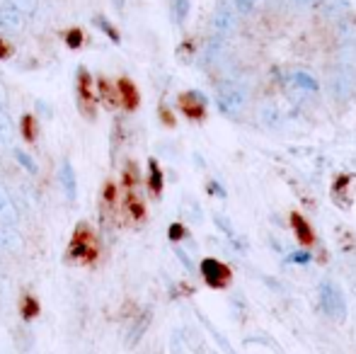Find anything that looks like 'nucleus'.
<instances>
[{
    "label": "nucleus",
    "instance_id": "obj_23",
    "mask_svg": "<svg viewBox=\"0 0 356 354\" xmlns=\"http://www.w3.org/2000/svg\"><path fill=\"white\" fill-rule=\"evenodd\" d=\"M257 3H259V0H235V8H238V13L250 15L254 8H257Z\"/></svg>",
    "mask_w": 356,
    "mask_h": 354
},
{
    "label": "nucleus",
    "instance_id": "obj_27",
    "mask_svg": "<svg viewBox=\"0 0 356 354\" xmlns=\"http://www.w3.org/2000/svg\"><path fill=\"white\" fill-rule=\"evenodd\" d=\"M160 119H163L165 127H175V117H172V112H170L168 107H160Z\"/></svg>",
    "mask_w": 356,
    "mask_h": 354
},
{
    "label": "nucleus",
    "instance_id": "obj_10",
    "mask_svg": "<svg viewBox=\"0 0 356 354\" xmlns=\"http://www.w3.org/2000/svg\"><path fill=\"white\" fill-rule=\"evenodd\" d=\"M291 226H293V231H296V238H298L303 246H313L315 243V236H313V228L308 226V221H305L300 214H291Z\"/></svg>",
    "mask_w": 356,
    "mask_h": 354
},
{
    "label": "nucleus",
    "instance_id": "obj_1",
    "mask_svg": "<svg viewBox=\"0 0 356 354\" xmlns=\"http://www.w3.org/2000/svg\"><path fill=\"white\" fill-rule=\"evenodd\" d=\"M66 257L71 262H80V265H95L99 260V241L90 223L80 221L75 226L71 243H68Z\"/></svg>",
    "mask_w": 356,
    "mask_h": 354
},
{
    "label": "nucleus",
    "instance_id": "obj_22",
    "mask_svg": "<svg viewBox=\"0 0 356 354\" xmlns=\"http://www.w3.org/2000/svg\"><path fill=\"white\" fill-rule=\"evenodd\" d=\"M187 236V228L182 226V223H172V226L168 228V238L172 243H177V241H182V238Z\"/></svg>",
    "mask_w": 356,
    "mask_h": 354
},
{
    "label": "nucleus",
    "instance_id": "obj_26",
    "mask_svg": "<svg viewBox=\"0 0 356 354\" xmlns=\"http://www.w3.org/2000/svg\"><path fill=\"white\" fill-rule=\"evenodd\" d=\"M10 56H13V44H10L8 39L0 37V58L5 61V58H10Z\"/></svg>",
    "mask_w": 356,
    "mask_h": 354
},
{
    "label": "nucleus",
    "instance_id": "obj_20",
    "mask_svg": "<svg viewBox=\"0 0 356 354\" xmlns=\"http://www.w3.org/2000/svg\"><path fill=\"white\" fill-rule=\"evenodd\" d=\"M296 83H298L303 90H308V92H318V81H315L313 76H308V73H296Z\"/></svg>",
    "mask_w": 356,
    "mask_h": 354
},
{
    "label": "nucleus",
    "instance_id": "obj_15",
    "mask_svg": "<svg viewBox=\"0 0 356 354\" xmlns=\"http://www.w3.org/2000/svg\"><path fill=\"white\" fill-rule=\"evenodd\" d=\"M61 179H63V187H66L68 199H75V170H73L71 163H63Z\"/></svg>",
    "mask_w": 356,
    "mask_h": 354
},
{
    "label": "nucleus",
    "instance_id": "obj_28",
    "mask_svg": "<svg viewBox=\"0 0 356 354\" xmlns=\"http://www.w3.org/2000/svg\"><path fill=\"white\" fill-rule=\"evenodd\" d=\"M296 3H303V5H308V3H315V0H296Z\"/></svg>",
    "mask_w": 356,
    "mask_h": 354
},
{
    "label": "nucleus",
    "instance_id": "obj_8",
    "mask_svg": "<svg viewBox=\"0 0 356 354\" xmlns=\"http://www.w3.org/2000/svg\"><path fill=\"white\" fill-rule=\"evenodd\" d=\"M97 102H102L107 109H117L119 107V95H117V86L107 81V78H99L97 81Z\"/></svg>",
    "mask_w": 356,
    "mask_h": 354
},
{
    "label": "nucleus",
    "instance_id": "obj_3",
    "mask_svg": "<svg viewBox=\"0 0 356 354\" xmlns=\"http://www.w3.org/2000/svg\"><path fill=\"white\" fill-rule=\"evenodd\" d=\"M320 308H323L325 316L334 318V321H344V316H347L344 296L332 282H325L323 287H320Z\"/></svg>",
    "mask_w": 356,
    "mask_h": 354
},
{
    "label": "nucleus",
    "instance_id": "obj_21",
    "mask_svg": "<svg viewBox=\"0 0 356 354\" xmlns=\"http://www.w3.org/2000/svg\"><path fill=\"white\" fill-rule=\"evenodd\" d=\"M233 24H235V19H233V13H230V10L218 13V17H216V27H218V29H230Z\"/></svg>",
    "mask_w": 356,
    "mask_h": 354
},
{
    "label": "nucleus",
    "instance_id": "obj_17",
    "mask_svg": "<svg viewBox=\"0 0 356 354\" xmlns=\"http://www.w3.org/2000/svg\"><path fill=\"white\" fill-rule=\"evenodd\" d=\"M122 184H124V189H136L138 187V168H136V163H127V168H124V175H122Z\"/></svg>",
    "mask_w": 356,
    "mask_h": 354
},
{
    "label": "nucleus",
    "instance_id": "obj_6",
    "mask_svg": "<svg viewBox=\"0 0 356 354\" xmlns=\"http://www.w3.org/2000/svg\"><path fill=\"white\" fill-rule=\"evenodd\" d=\"M117 95H119V104H122L127 112H136L138 104H141V95H138V88L134 81H129V78H119L117 83Z\"/></svg>",
    "mask_w": 356,
    "mask_h": 354
},
{
    "label": "nucleus",
    "instance_id": "obj_11",
    "mask_svg": "<svg viewBox=\"0 0 356 354\" xmlns=\"http://www.w3.org/2000/svg\"><path fill=\"white\" fill-rule=\"evenodd\" d=\"M163 184H165L163 170H160L158 161H155V158H150V161H148V189H150V194H153L155 199L163 194Z\"/></svg>",
    "mask_w": 356,
    "mask_h": 354
},
{
    "label": "nucleus",
    "instance_id": "obj_9",
    "mask_svg": "<svg viewBox=\"0 0 356 354\" xmlns=\"http://www.w3.org/2000/svg\"><path fill=\"white\" fill-rule=\"evenodd\" d=\"M124 209H127V214L134 218V221H143V218H145V204H143V199L138 197L136 189H127V197H124Z\"/></svg>",
    "mask_w": 356,
    "mask_h": 354
},
{
    "label": "nucleus",
    "instance_id": "obj_29",
    "mask_svg": "<svg viewBox=\"0 0 356 354\" xmlns=\"http://www.w3.org/2000/svg\"><path fill=\"white\" fill-rule=\"evenodd\" d=\"M117 5H119V8H122V5H124V0H117Z\"/></svg>",
    "mask_w": 356,
    "mask_h": 354
},
{
    "label": "nucleus",
    "instance_id": "obj_16",
    "mask_svg": "<svg viewBox=\"0 0 356 354\" xmlns=\"http://www.w3.org/2000/svg\"><path fill=\"white\" fill-rule=\"evenodd\" d=\"M92 22H95V24H97V27H99V29H102V32H104V34H107V37H109V39H112V42H114V44H119V42H122V34H119V29H117V27H114V24H112V22H109V19H107V17H102V15H99V17H95V19H92Z\"/></svg>",
    "mask_w": 356,
    "mask_h": 354
},
{
    "label": "nucleus",
    "instance_id": "obj_5",
    "mask_svg": "<svg viewBox=\"0 0 356 354\" xmlns=\"http://www.w3.org/2000/svg\"><path fill=\"white\" fill-rule=\"evenodd\" d=\"M202 277L204 282L209 284L211 289H225L230 284V269L223 265L220 260H216V257H207V260H202Z\"/></svg>",
    "mask_w": 356,
    "mask_h": 354
},
{
    "label": "nucleus",
    "instance_id": "obj_25",
    "mask_svg": "<svg viewBox=\"0 0 356 354\" xmlns=\"http://www.w3.org/2000/svg\"><path fill=\"white\" fill-rule=\"evenodd\" d=\"M17 161H19V163H22V166H24V168H27V170H29V172H37V166H34V163H32V158H29V156H27V153L17 151Z\"/></svg>",
    "mask_w": 356,
    "mask_h": 354
},
{
    "label": "nucleus",
    "instance_id": "obj_18",
    "mask_svg": "<svg viewBox=\"0 0 356 354\" xmlns=\"http://www.w3.org/2000/svg\"><path fill=\"white\" fill-rule=\"evenodd\" d=\"M63 42H66V47L71 49V51H75V49H80V47H83V42H85L83 29H78V27L68 29V32L63 34Z\"/></svg>",
    "mask_w": 356,
    "mask_h": 354
},
{
    "label": "nucleus",
    "instance_id": "obj_14",
    "mask_svg": "<svg viewBox=\"0 0 356 354\" xmlns=\"http://www.w3.org/2000/svg\"><path fill=\"white\" fill-rule=\"evenodd\" d=\"M117 202H119V189L114 182H107L102 189V207L107 209V211H114L117 209Z\"/></svg>",
    "mask_w": 356,
    "mask_h": 354
},
{
    "label": "nucleus",
    "instance_id": "obj_12",
    "mask_svg": "<svg viewBox=\"0 0 356 354\" xmlns=\"http://www.w3.org/2000/svg\"><path fill=\"white\" fill-rule=\"evenodd\" d=\"M19 134L27 143H34L39 136V124H37V117L34 114H22L19 119Z\"/></svg>",
    "mask_w": 356,
    "mask_h": 354
},
{
    "label": "nucleus",
    "instance_id": "obj_19",
    "mask_svg": "<svg viewBox=\"0 0 356 354\" xmlns=\"http://www.w3.org/2000/svg\"><path fill=\"white\" fill-rule=\"evenodd\" d=\"M172 13L175 22H184L189 15V0H172Z\"/></svg>",
    "mask_w": 356,
    "mask_h": 354
},
{
    "label": "nucleus",
    "instance_id": "obj_13",
    "mask_svg": "<svg viewBox=\"0 0 356 354\" xmlns=\"http://www.w3.org/2000/svg\"><path fill=\"white\" fill-rule=\"evenodd\" d=\"M39 313H42V303H39L32 293L19 298V316H22V321H34Z\"/></svg>",
    "mask_w": 356,
    "mask_h": 354
},
{
    "label": "nucleus",
    "instance_id": "obj_4",
    "mask_svg": "<svg viewBox=\"0 0 356 354\" xmlns=\"http://www.w3.org/2000/svg\"><path fill=\"white\" fill-rule=\"evenodd\" d=\"M179 112L184 114L187 119H194V122H202L207 117V97L197 90H187L177 97Z\"/></svg>",
    "mask_w": 356,
    "mask_h": 354
},
{
    "label": "nucleus",
    "instance_id": "obj_2",
    "mask_svg": "<svg viewBox=\"0 0 356 354\" xmlns=\"http://www.w3.org/2000/svg\"><path fill=\"white\" fill-rule=\"evenodd\" d=\"M75 95H78V109L88 122H95L97 117V95H95L92 76L85 66L78 68V78H75Z\"/></svg>",
    "mask_w": 356,
    "mask_h": 354
},
{
    "label": "nucleus",
    "instance_id": "obj_7",
    "mask_svg": "<svg viewBox=\"0 0 356 354\" xmlns=\"http://www.w3.org/2000/svg\"><path fill=\"white\" fill-rule=\"evenodd\" d=\"M243 104H245V92H243V90H238V88H225V90H220V95H218V107L223 109L225 114L240 112V109H243Z\"/></svg>",
    "mask_w": 356,
    "mask_h": 354
},
{
    "label": "nucleus",
    "instance_id": "obj_24",
    "mask_svg": "<svg viewBox=\"0 0 356 354\" xmlns=\"http://www.w3.org/2000/svg\"><path fill=\"white\" fill-rule=\"evenodd\" d=\"M289 262H293V265H308V262H310V252H303V250L291 252V255H289Z\"/></svg>",
    "mask_w": 356,
    "mask_h": 354
}]
</instances>
